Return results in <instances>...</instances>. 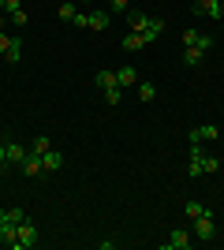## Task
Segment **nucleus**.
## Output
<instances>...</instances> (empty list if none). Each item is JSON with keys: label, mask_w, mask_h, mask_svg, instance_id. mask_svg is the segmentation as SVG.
Returning a JSON list of instances; mask_svg holds the SVG:
<instances>
[{"label": "nucleus", "mask_w": 224, "mask_h": 250, "mask_svg": "<svg viewBox=\"0 0 224 250\" xmlns=\"http://www.w3.org/2000/svg\"><path fill=\"white\" fill-rule=\"evenodd\" d=\"M187 176L202 179V142H191V161H187Z\"/></svg>", "instance_id": "4"}, {"label": "nucleus", "mask_w": 224, "mask_h": 250, "mask_svg": "<svg viewBox=\"0 0 224 250\" xmlns=\"http://www.w3.org/2000/svg\"><path fill=\"white\" fill-rule=\"evenodd\" d=\"M19 60H22V38L11 34V45H8V52H4V63H19Z\"/></svg>", "instance_id": "14"}, {"label": "nucleus", "mask_w": 224, "mask_h": 250, "mask_svg": "<svg viewBox=\"0 0 224 250\" xmlns=\"http://www.w3.org/2000/svg\"><path fill=\"white\" fill-rule=\"evenodd\" d=\"M108 4H112V11H127L131 0H108Z\"/></svg>", "instance_id": "29"}, {"label": "nucleus", "mask_w": 224, "mask_h": 250, "mask_svg": "<svg viewBox=\"0 0 224 250\" xmlns=\"http://www.w3.org/2000/svg\"><path fill=\"white\" fill-rule=\"evenodd\" d=\"M26 22H30V15L19 8V11H8V15L0 19V26H26Z\"/></svg>", "instance_id": "15"}, {"label": "nucleus", "mask_w": 224, "mask_h": 250, "mask_svg": "<svg viewBox=\"0 0 224 250\" xmlns=\"http://www.w3.org/2000/svg\"><path fill=\"white\" fill-rule=\"evenodd\" d=\"M164 250H191L194 247V231H187V228H172V235L164 243H161Z\"/></svg>", "instance_id": "2"}, {"label": "nucleus", "mask_w": 224, "mask_h": 250, "mask_svg": "<svg viewBox=\"0 0 224 250\" xmlns=\"http://www.w3.org/2000/svg\"><path fill=\"white\" fill-rule=\"evenodd\" d=\"M38 243H41V228L34 220H19L15 224V247L11 250H34Z\"/></svg>", "instance_id": "1"}, {"label": "nucleus", "mask_w": 224, "mask_h": 250, "mask_svg": "<svg viewBox=\"0 0 224 250\" xmlns=\"http://www.w3.org/2000/svg\"><path fill=\"white\" fill-rule=\"evenodd\" d=\"M75 11H79V8H75V0H64L56 15H60V19H64V22H71V19H75Z\"/></svg>", "instance_id": "21"}, {"label": "nucleus", "mask_w": 224, "mask_h": 250, "mask_svg": "<svg viewBox=\"0 0 224 250\" xmlns=\"http://www.w3.org/2000/svg\"><path fill=\"white\" fill-rule=\"evenodd\" d=\"M221 15H224V0H221Z\"/></svg>", "instance_id": "31"}, {"label": "nucleus", "mask_w": 224, "mask_h": 250, "mask_svg": "<svg viewBox=\"0 0 224 250\" xmlns=\"http://www.w3.org/2000/svg\"><path fill=\"white\" fill-rule=\"evenodd\" d=\"M94 83H97V90H116V71H108V67H105V71H97L94 75Z\"/></svg>", "instance_id": "11"}, {"label": "nucleus", "mask_w": 224, "mask_h": 250, "mask_svg": "<svg viewBox=\"0 0 224 250\" xmlns=\"http://www.w3.org/2000/svg\"><path fill=\"white\" fill-rule=\"evenodd\" d=\"M116 83H120V90H127V86H139V71H135L131 63H123V67H116Z\"/></svg>", "instance_id": "7"}, {"label": "nucleus", "mask_w": 224, "mask_h": 250, "mask_svg": "<svg viewBox=\"0 0 224 250\" xmlns=\"http://www.w3.org/2000/svg\"><path fill=\"white\" fill-rule=\"evenodd\" d=\"M120 97H123V90H120V86H116V90H105V101L112 104V108L120 104Z\"/></svg>", "instance_id": "25"}, {"label": "nucleus", "mask_w": 224, "mask_h": 250, "mask_svg": "<svg viewBox=\"0 0 224 250\" xmlns=\"http://www.w3.org/2000/svg\"><path fill=\"white\" fill-rule=\"evenodd\" d=\"M202 172H205V176L221 172V157H213V153H202Z\"/></svg>", "instance_id": "19"}, {"label": "nucleus", "mask_w": 224, "mask_h": 250, "mask_svg": "<svg viewBox=\"0 0 224 250\" xmlns=\"http://www.w3.org/2000/svg\"><path fill=\"white\" fill-rule=\"evenodd\" d=\"M19 168H22V176H26V179H38L45 172V165H41V157H38V153H26V161H22Z\"/></svg>", "instance_id": "6"}, {"label": "nucleus", "mask_w": 224, "mask_h": 250, "mask_svg": "<svg viewBox=\"0 0 224 250\" xmlns=\"http://www.w3.org/2000/svg\"><path fill=\"white\" fill-rule=\"evenodd\" d=\"M135 94H139L142 104H149L153 97H157V86H153V83H139V86H135Z\"/></svg>", "instance_id": "18"}, {"label": "nucleus", "mask_w": 224, "mask_h": 250, "mask_svg": "<svg viewBox=\"0 0 224 250\" xmlns=\"http://www.w3.org/2000/svg\"><path fill=\"white\" fill-rule=\"evenodd\" d=\"M198 38H202L198 30H183V45H198Z\"/></svg>", "instance_id": "26"}, {"label": "nucleus", "mask_w": 224, "mask_h": 250, "mask_svg": "<svg viewBox=\"0 0 224 250\" xmlns=\"http://www.w3.org/2000/svg\"><path fill=\"white\" fill-rule=\"evenodd\" d=\"M161 34H164V19H157V15H149L146 30H142V38H146V42H157Z\"/></svg>", "instance_id": "9"}, {"label": "nucleus", "mask_w": 224, "mask_h": 250, "mask_svg": "<svg viewBox=\"0 0 224 250\" xmlns=\"http://www.w3.org/2000/svg\"><path fill=\"white\" fill-rule=\"evenodd\" d=\"M194 239H217V224H213V209L202 213V217H194Z\"/></svg>", "instance_id": "3"}, {"label": "nucleus", "mask_w": 224, "mask_h": 250, "mask_svg": "<svg viewBox=\"0 0 224 250\" xmlns=\"http://www.w3.org/2000/svg\"><path fill=\"white\" fill-rule=\"evenodd\" d=\"M8 45H11V34H4V30H0V56L8 52Z\"/></svg>", "instance_id": "28"}, {"label": "nucleus", "mask_w": 224, "mask_h": 250, "mask_svg": "<svg viewBox=\"0 0 224 250\" xmlns=\"http://www.w3.org/2000/svg\"><path fill=\"white\" fill-rule=\"evenodd\" d=\"M108 22H112L108 11H90V30H108Z\"/></svg>", "instance_id": "16"}, {"label": "nucleus", "mask_w": 224, "mask_h": 250, "mask_svg": "<svg viewBox=\"0 0 224 250\" xmlns=\"http://www.w3.org/2000/svg\"><path fill=\"white\" fill-rule=\"evenodd\" d=\"M19 220H26L22 209H4V224H19Z\"/></svg>", "instance_id": "23"}, {"label": "nucleus", "mask_w": 224, "mask_h": 250, "mask_svg": "<svg viewBox=\"0 0 224 250\" xmlns=\"http://www.w3.org/2000/svg\"><path fill=\"white\" fill-rule=\"evenodd\" d=\"M221 138V131H217L213 124H205V127H194L191 131V142H217Z\"/></svg>", "instance_id": "8"}, {"label": "nucleus", "mask_w": 224, "mask_h": 250, "mask_svg": "<svg viewBox=\"0 0 224 250\" xmlns=\"http://www.w3.org/2000/svg\"><path fill=\"white\" fill-rule=\"evenodd\" d=\"M4 149H8V165H22L26 153H30V149H22L19 142H4Z\"/></svg>", "instance_id": "12"}, {"label": "nucleus", "mask_w": 224, "mask_h": 250, "mask_svg": "<svg viewBox=\"0 0 224 250\" xmlns=\"http://www.w3.org/2000/svg\"><path fill=\"white\" fill-rule=\"evenodd\" d=\"M194 15H205V19H224V15H221V0H194Z\"/></svg>", "instance_id": "5"}, {"label": "nucleus", "mask_w": 224, "mask_h": 250, "mask_svg": "<svg viewBox=\"0 0 224 250\" xmlns=\"http://www.w3.org/2000/svg\"><path fill=\"white\" fill-rule=\"evenodd\" d=\"M75 26H79V30H90V11H75Z\"/></svg>", "instance_id": "24"}, {"label": "nucleus", "mask_w": 224, "mask_h": 250, "mask_svg": "<svg viewBox=\"0 0 224 250\" xmlns=\"http://www.w3.org/2000/svg\"><path fill=\"white\" fill-rule=\"evenodd\" d=\"M0 8H4V11H19L22 0H0Z\"/></svg>", "instance_id": "27"}, {"label": "nucleus", "mask_w": 224, "mask_h": 250, "mask_svg": "<svg viewBox=\"0 0 224 250\" xmlns=\"http://www.w3.org/2000/svg\"><path fill=\"white\" fill-rule=\"evenodd\" d=\"M41 165H45V172H60V168H64V153H60V149H49V153H41Z\"/></svg>", "instance_id": "10"}, {"label": "nucleus", "mask_w": 224, "mask_h": 250, "mask_svg": "<svg viewBox=\"0 0 224 250\" xmlns=\"http://www.w3.org/2000/svg\"><path fill=\"white\" fill-rule=\"evenodd\" d=\"M146 38H142V34L139 30H131V34H123V49H127V52H139V49H146Z\"/></svg>", "instance_id": "13"}, {"label": "nucleus", "mask_w": 224, "mask_h": 250, "mask_svg": "<svg viewBox=\"0 0 224 250\" xmlns=\"http://www.w3.org/2000/svg\"><path fill=\"white\" fill-rule=\"evenodd\" d=\"M183 213H187V217L194 220V217H202V213H209V209H205L202 202H187V206H183Z\"/></svg>", "instance_id": "22"}, {"label": "nucleus", "mask_w": 224, "mask_h": 250, "mask_svg": "<svg viewBox=\"0 0 224 250\" xmlns=\"http://www.w3.org/2000/svg\"><path fill=\"white\" fill-rule=\"evenodd\" d=\"M8 165V149H4V142H0V168Z\"/></svg>", "instance_id": "30"}, {"label": "nucleus", "mask_w": 224, "mask_h": 250, "mask_svg": "<svg viewBox=\"0 0 224 250\" xmlns=\"http://www.w3.org/2000/svg\"><path fill=\"white\" fill-rule=\"evenodd\" d=\"M202 56H205V52L198 49V45H183V63H187V67H194V63H202Z\"/></svg>", "instance_id": "17"}, {"label": "nucleus", "mask_w": 224, "mask_h": 250, "mask_svg": "<svg viewBox=\"0 0 224 250\" xmlns=\"http://www.w3.org/2000/svg\"><path fill=\"white\" fill-rule=\"evenodd\" d=\"M49 149H53V142H49L45 135H38V138L30 142V153H38V157H41V153H49Z\"/></svg>", "instance_id": "20"}]
</instances>
